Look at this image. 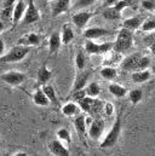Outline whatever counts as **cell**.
Wrapping results in <instances>:
<instances>
[{
	"label": "cell",
	"instance_id": "cell-1",
	"mask_svg": "<svg viewBox=\"0 0 155 156\" xmlns=\"http://www.w3.org/2000/svg\"><path fill=\"white\" fill-rule=\"evenodd\" d=\"M150 66V58L141 53H132L120 62V67L126 72H136L141 69H147Z\"/></svg>",
	"mask_w": 155,
	"mask_h": 156
},
{
	"label": "cell",
	"instance_id": "cell-2",
	"mask_svg": "<svg viewBox=\"0 0 155 156\" xmlns=\"http://www.w3.org/2000/svg\"><path fill=\"white\" fill-rule=\"evenodd\" d=\"M31 52V47L23 46V45H15L12 46L6 53H4L0 57V63H17L23 61L27 55Z\"/></svg>",
	"mask_w": 155,
	"mask_h": 156
},
{
	"label": "cell",
	"instance_id": "cell-3",
	"mask_svg": "<svg viewBox=\"0 0 155 156\" xmlns=\"http://www.w3.org/2000/svg\"><path fill=\"white\" fill-rule=\"evenodd\" d=\"M120 133H121V119H120V116H117L116 120L114 121V123H113V126H112V128L109 129V132L104 136L103 140L101 142L99 148L101 149L113 148L119 140Z\"/></svg>",
	"mask_w": 155,
	"mask_h": 156
},
{
	"label": "cell",
	"instance_id": "cell-4",
	"mask_svg": "<svg viewBox=\"0 0 155 156\" xmlns=\"http://www.w3.org/2000/svg\"><path fill=\"white\" fill-rule=\"evenodd\" d=\"M132 45H133V34H132V32L126 29V28H122L117 33V38H116V41L114 42L113 50L116 51V52L124 53L125 51L130 50L132 47Z\"/></svg>",
	"mask_w": 155,
	"mask_h": 156
},
{
	"label": "cell",
	"instance_id": "cell-5",
	"mask_svg": "<svg viewBox=\"0 0 155 156\" xmlns=\"http://www.w3.org/2000/svg\"><path fill=\"white\" fill-rule=\"evenodd\" d=\"M78 105L79 108L85 112V113H88L91 116L96 113H98L101 109H103V103L93 97H88V96H85L84 98H81L80 101H78Z\"/></svg>",
	"mask_w": 155,
	"mask_h": 156
},
{
	"label": "cell",
	"instance_id": "cell-6",
	"mask_svg": "<svg viewBox=\"0 0 155 156\" xmlns=\"http://www.w3.org/2000/svg\"><path fill=\"white\" fill-rule=\"evenodd\" d=\"M113 47H114V42L110 41L102 44H97L91 39H87L85 41V51L90 55H103L113 50Z\"/></svg>",
	"mask_w": 155,
	"mask_h": 156
},
{
	"label": "cell",
	"instance_id": "cell-7",
	"mask_svg": "<svg viewBox=\"0 0 155 156\" xmlns=\"http://www.w3.org/2000/svg\"><path fill=\"white\" fill-rule=\"evenodd\" d=\"M0 80L9 86H18L26 81V74L18 70H9L0 75Z\"/></svg>",
	"mask_w": 155,
	"mask_h": 156
},
{
	"label": "cell",
	"instance_id": "cell-8",
	"mask_svg": "<svg viewBox=\"0 0 155 156\" xmlns=\"http://www.w3.org/2000/svg\"><path fill=\"white\" fill-rule=\"evenodd\" d=\"M40 12H39L38 7L35 6V2L34 0H29L28 5H27V9L24 11V15L21 20V23L22 24H32V23H35L40 20Z\"/></svg>",
	"mask_w": 155,
	"mask_h": 156
},
{
	"label": "cell",
	"instance_id": "cell-9",
	"mask_svg": "<svg viewBox=\"0 0 155 156\" xmlns=\"http://www.w3.org/2000/svg\"><path fill=\"white\" fill-rule=\"evenodd\" d=\"M104 127L106 123L102 119H93L92 122L90 123V126L87 127V132H88V137L93 140L99 139L103 136L104 132Z\"/></svg>",
	"mask_w": 155,
	"mask_h": 156
},
{
	"label": "cell",
	"instance_id": "cell-10",
	"mask_svg": "<svg viewBox=\"0 0 155 156\" xmlns=\"http://www.w3.org/2000/svg\"><path fill=\"white\" fill-rule=\"evenodd\" d=\"M92 17H93V13L90 11H79L72 16V22L74 23V26L78 29H84Z\"/></svg>",
	"mask_w": 155,
	"mask_h": 156
},
{
	"label": "cell",
	"instance_id": "cell-11",
	"mask_svg": "<svg viewBox=\"0 0 155 156\" xmlns=\"http://www.w3.org/2000/svg\"><path fill=\"white\" fill-rule=\"evenodd\" d=\"M90 75H91V72L85 70V69L78 72L77 76H75V80H74V82H73V86H72V93L78 91V90L85 88V86L87 85V81H88V79H90Z\"/></svg>",
	"mask_w": 155,
	"mask_h": 156
},
{
	"label": "cell",
	"instance_id": "cell-12",
	"mask_svg": "<svg viewBox=\"0 0 155 156\" xmlns=\"http://www.w3.org/2000/svg\"><path fill=\"white\" fill-rule=\"evenodd\" d=\"M112 34V32L109 29H106V28H102V27H91V28H87L84 30V37L86 39H99V38H103V37H107Z\"/></svg>",
	"mask_w": 155,
	"mask_h": 156
},
{
	"label": "cell",
	"instance_id": "cell-13",
	"mask_svg": "<svg viewBox=\"0 0 155 156\" xmlns=\"http://www.w3.org/2000/svg\"><path fill=\"white\" fill-rule=\"evenodd\" d=\"M49 151L52 155H69V149L59 140V139H53L47 145Z\"/></svg>",
	"mask_w": 155,
	"mask_h": 156
},
{
	"label": "cell",
	"instance_id": "cell-14",
	"mask_svg": "<svg viewBox=\"0 0 155 156\" xmlns=\"http://www.w3.org/2000/svg\"><path fill=\"white\" fill-rule=\"evenodd\" d=\"M26 9H27V4L24 2V0H17V1H16V4L13 5L12 17H11V20H12V22H13L15 24H17V23L21 22L22 17H23V15H24Z\"/></svg>",
	"mask_w": 155,
	"mask_h": 156
},
{
	"label": "cell",
	"instance_id": "cell-15",
	"mask_svg": "<svg viewBox=\"0 0 155 156\" xmlns=\"http://www.w3.org/2000/svg\"><path fill=\"white\" fill-rule=\"evenodd\" d=\"M40 42H41V35H39L37 33H28V34L21 37L17 41V44L23 45V46H28V47L38 46Z\"/></svg>",
	"mask_w": 155,
	"mask_h": 156
},
{
	"label": "cell",
	"instance_id": "cell-16",
	"mask_svg": "<svg viewBox=\"0 0 155 156\" xmlns=\"http://www.w3.org/2000/svg\"><path fill=\"white\" fill-rule=\"evenodd\" d=\"M70 1L72 0H56L52 6V16L56 17L58 15L67 12L70 9Z\"/></svg>",
	"mask_w": 155,
	"mask_h": 156
},
{
	"label": "cell",
	"instance_id": "cell-17",
	"mask_svg": "<svg viewBox=\"0 0 155 156\" xmlns=\"http://www.w3.org/2000/svg\"><path fill=\"white\" fill-rule=\"evenodd\" d=\"M143 23V20L141 16H135V17H130V18H126L122 21V28H126L131 32L136 30V29H139L141 28V24Z\"/></svg>",
	"mask_w": 155,
	"mask_h": 156
},
{
	"label": "cell",
	"instance_id": "cell-18",
	"mask_svg": "<svg viewBox=\"0 0 155 156\" xmlns=\"http://www.w3.org/2000/svg\"><path fill=\"white\" fill-rule=\"evenodd\" d=\"M152 78V73L147 69H141V70H136V72H132L131 74V79L133 82L136 83H143L148 80H150Z\"/></svg>",
	"mask_w": 155,
	"mask_h": 156
},
{
	"label": "cell",
	"instance_id": "cell-19",
	"mask_svg": "<svg viewBox=\"0 0 155 156\" xmlns=\"http://www.w3.org/2000/svg\"><path fill=\"white\" fill-rule=\"evenodd\" d=\"M62 45V40H61V35L58 32H53L50 37V40H49V52L50 55H53L56 53L59 47Z\"/></svg>",
	"mask_w": 155,
	"mask_h": 156
},
{
	"label": "cell",
	"instance_id": "cell-20",
	"mask_svg": "<svg viewBox=\"0 0 155 156\" xmlns=\"http://www.w3.org/2000/svg\"><path fill=\"white\" fill-rule=\"evenodd\" d=\"M85 117L86 115L84 114H80V115H77V117L74 119L73 121V125L75 127V131L78 132V134L82 138L87 131V126H86V121H85Z\"/></svg>",
	"mask_w": 155,
	"mask_h": 156
},
{
	"label": "cell",
	"instance_id": "cell-21",
	"mask_svg": "<svg viewBox=\"0 0 155 156\" xmlns=\"http://www.w3.org/2000/svg\"><path fill=\"white\" fill-rule=\"evenodd\" d=\"M122 61L121 53L116 52L114 50H110L109 52H107V57L103 61L104 66H109V67H114L115 64H120V62Z\"/></svg>",
	"mask_w": 155,
	"mask_h": 156
},
{
	"label": "cell",
	"instance_id": "cell-22",
	"mask_svg": "<svg viewBox=\"0 0 155 156\" xmlns=\"http://www.w3.org/2000/svg\"><path fill=\"white\" fill-rule=\"evenodd\" d=\"M59 35H61V40H62V44H63V45L70 44V42L73 41V39H74V30L72 29L70 24H68V23L63 24Z\"/></svg>",
	"mask_w": 155,
	"mask_h": 156
},
{
	"label": "cell",
	"instance_id": "cell-23",
	"mask_svg": "<svg viewBox=\"0 0 155 156\" xmlns=\"http://www.w3.org/2000/svg\"><path fill=\"white\" fill-rule=\"evenodd\" d=\"M33 102H34V104L38 105V107H47V105L51 104L50 101H49V98L45 96L42 88H38V90L34 92V94H33Z\"/></svg>",
	"mask_w": 155,
	"mask_h": 156
},
{
	"label": "cell",
	"instance_id": "cell-24",
	"mask_svg": "<svg viewBox=\"0 0 155 156\" xmlns=\"http://www.w3.org/2000/svg\"><path fill=\"white\" fill-rule=\"evenodd\" d=\"M61 112H62V114L64 116H68V117L77 116L78 113H79V105H78L75 102H68V103H66L62 107Z\"/></svg>",
	"mask_w": 155,
	"mask_h": 156
},
{
	"label": "cell",
	"instance_id": "cell-25",
	"mask_svg": "<svg viewBox=\"0 0 155 156\" xmlns=\"http://www.w3.org/2000/svg\"><path fill=\"white\" fill-rule=\"evenodd\" d=\"M108 91H109V93H110V94H113V96L116 97V98H122V97H125V96H126V93H127L126 87H124L122 85L116 83V82H113V83H110V85H109Z\"/></svg>",
	"mask_w": 155,
	"mask_h": 156
},
{
	"label": "cell",
	"instance_id": "cell-26",
	"mask_svg": "<svg viewBox=\"0 0 155 156\" xmlns=\"http://www.w3.org/2000/svg\"><path fill=\"white\" fill-rule=\"evenodd\" d=\"M41 88H42V91H44L45 96L49 98L50 103H51V104L57 105V104H58V98H57V96H56V91H55V88H53L51 85H47V83L42 85V87H41Z\"/></svg>",
	"mask_w": 155,
	"mask_h": 156
},
{
	"label": "cell",
	"instance_id": "cell-27",
	"mask_svg": "<svg viewBox=\"0 0 155 156\" xmlns=\"http://www.w3.org/2000/svg\"><path fill=\"white\" fill-rule=\"evenodd\" d=\"M52 78V72L44 64L38 70V82L41 85H45L49 82V80Z\"/></svg>",
	"mask_w": 155,
	"mask_h": 156
},
{
	"label": "cell",
	"instance_id": "cell-28",
	"mask_svg": "<svg viewBox=\"0 0 155 156\" xmlns=\"http://www.w3.org/2000/svg\"><path fill=\"white\" fill-rule=\"evenodd\" d=\"M85 92H86V96L96 98L101 93V87L97 82H90L85 86Z\"/></svg>",
	"mask_w": 155,
	"mask_h": 156
},
{
	"label": "cell",
	"instance_id": "cell-29",
	"mask_svg": "<svg viewBox=\"0 0 155 156\" xmlns=\"http://www.w3.org/2000/svg\"><path fill=\"white\" fill-rule=\"evenodd\" d=\"M101 76L106 80H114L117 76V72L114 67H109V66H104L101 72H99Z\"/></svg>",
	"mask_w": 155,
	"mask_h": 156
},
{
	"label": "cell",
	"instance_id": "cell-30",
	"mask_svg": "<svg viewBox=\"0 0 155 156\" xmlns=\"http://www.w3.org/2000/svg\"><path fill=\"white\" fill-rule=\"evenodd\" d=\"M86 55L84 51H78L77 55H75V68H77V72L80 70H84L85 67H86Z\"/></svg>",
	"mask_w": 155,
	"mask_h": 156
},
{
	"label": "cell",
	"instance_id": "cell-31",
	"mask_svg": "<svg viewBox=\"0 0 155 156\" xmlns=\"http://www.w3.org/2000/svg\"><path fill=\"white\" fill-rule=\"evenodd\" d=\"M103 17L110 21H115V20H120L122 17V12H119L114 10L113 7H106L103 11Z\"/></svg>",
	"mask_w": 155,
	"mask_h": 156
},
{
	"label": "cell",
	"instance_id": "cell-32",
	"mask_svg": "<svg viewBox=\"0 0 155 156\" xmlns=\"http://www.w3.org/2000/svg\"><path fill=\"white\" fill-rule=\"evenodd\" d=\"M142 98H143V92L141 91V90H138V88H135V90H131L130 92H128V99H130V102L132 103V104H138L141 101H142Z\"/></svg>",
	"mask_w": 155,
	"mask_h": 156
},
{
	"label": "cell",
	"instance_id": "cell-33",
	"mask_svg": "<svg viewBox=\"0 0 155 156\" xmlns=\"http://www.w3.org/2000/svg\"><path fill=\"white\" fill-rule=\"evenodd\" d=\"M57 137L59 140H63V142H67V143H70L72 142V136H70V131L68 128H59L57 132H56Z\"/></svg>",
	"mask_w": 155,
	"mask_h": 156
},
{
	"label": "cell",
	"instance_id": "cell-34",
	"mask_svg": "<svg viewBox=\"0 0 155 156\" xmlns=\"http://www.w3.org/2000/svg\"><path fill=\"white\" fill-rule=\"evenodd\" d=\"M133 1L135 0H119L115 5L113 6V9L116 10V11H119V12H122V10L128 7V6H131L133 4Z\"/></svg>",
	"mask_w": 155,
	"mask_h": 156
},
{
	"label": "cell",
	"instance_id": "cell-35",
	"mask_svg": "<svg viewBox=\"0 0 155 156\" xmlns=\"http://www.w3.org/2000/svg\"><path fill=\"white\" fill-rule=\"evenodd\" d=\"M141 29L143 32H154L155 30V20H146L141 24Z\"/></svg>",
	"mask_w": 155,
	"mask_h": 156
},
{
	"label": "cell",
	"instance_id": "cell-36",
	"mask_svg": "<svg viewBox=\"0 0 155 156\" xmlns=\"http://www.w3.org/2000/svg\"><path fill=\"white\" fill-rule=\"evenodd\" d=\"M97 0H78L77 4L73 6L74 10H81V9H85V7H88L91 5H93Z\"/></svg>",
	"mask_w": 155,
	"mask_h": 156
},
{
	"label": "cell",
	"instance_id": "cell-37",
	"mask_svg": "<svg viewBox=\"0 0 155 156\" xmlns=\"http://www.w3.org/2000/svg\"><path fill=\"white\" fill-rule=\"evenodd\" d=\"M144 44H146L147 46H149V48L152 50V52L155 55V30L149 35V37H147V38L144 39Z\"/></svg>",
	"mask_w": 155,
	"mask_h": 156
},
{
	"label": "cell",
	"instance_id": "cell-38",
	"mask_svg": "<svg viewBox=\"0 0 155 156\" xmlns=\"http://www.w3.org/2000/svg\"><path fill=\"white\" fill-rule=\"evenodd\" d=\"M12 10H13V6H10V7H4L0 12V16L2 20H11L12 17Z\"/></svg>",
	"mask_w": 155,
	"mask_h": 156
},
{
	"label": "cell",
	"instance_id": "cell-39",
	"mask_svg": "<svg viewBox=\"0 0 155 156\" xmlns=\"http://www.w3.org/2000/svg\"><path fill=\"white\" fill-rule=\"evenodd\" d=\"M142 7L148 11L155 10V0H142Z\"/></svg>",
	"mask_w": 155,
	"mask_h": 156
},
{
	"label": "cell",
	"instance_id": "cell-40",
	"mask_svg": "<svg viewBox=\"0 0 155 156\" xmlns=\"http://www.w3.org/2000/svg\"><path fill=\"white\" fill-rule=\"evenodd\" d=\"M85 96H86L85 88H82V90H78V91H75V92H73V93H72V98H73L75 102L80 101V99H81V98H84Z\"/></svg>",
	"mask_w": 155,
	"mask_h": 156
},
{
	"label": "cell",
	"instance_id": "cell-41",
	"mask_svg": "<svg viewBox=\"0 0 155 156\" xmlns=\"http://www.w3.org/2000/svg\"><path fill=\"white\" fill-rule=\"evenodd\" d=\"M103 110H104V113H106L107 116H110L114 113V107H113L112 103H104L103 104Z\"/></svg>",
	"mask_w": 155,
	"mask_h": 156
},
{
	"label": "cell",
	"instance_id": "cell-42",
	"mask_svg": "<svg viewBox=\"0 0 155 156\" xmlns=\"http://www.w3.org/2000/svg\"><path fill=\"white\" fill-rule=\"evenodd\" d=\"M16 1H17V0H2L1 6H2V9H4V7H10V6H13V5L16 4Z\"/></svg>",
	"mask_w": 155,
	"mask_h": 156
},
{
	"label": "cell",
	"instance_id": "cell-43",
	"mask_svg": "<svg viewBox=\"0 0 155 156\" xmlns=\"http://www.w3.org/2000/svg\"><path fill=\"white\" fill-rule=\"evenodd\" d=\"M117 1H119V0H106L104 4H103V6H104V7H113Z\"/></svg>",
	"mask_w": 155,
	"mask_h": 156
},
{
	"label": "cell",
	"instance_id": "cell-44",
	"mask_svg": "<svg viewBox=\"0 0 155 156\" xmlns=\"http://www.w3.org/2000/svg\"><path fill=\"white\" fill-rule=\"evenodd\" d=\"M4 52H5V42L4 40L0 39V57L4 55Z\"/></svg>",
	"mask_w": 155,
	"mask_h": 156
},
{
	"label": "cell",
	"instance_id": "cell-45",
	"mask_svg": "<svg viewBox=\"0 0 155 156\" xmlns=\"http://www.w3.org/2000/svg\"><path fill=\"white\" fill-rule=\"evenodd\" d=\"M13 156H26V155H28L26 151H17V153H13L12 154Z\"/></svg>",
	"mask_w": 155,
	"mask_h": 156
},
{
	"label": "cell",
	"instance_id": "cell-46",
	"mask_svg": "<svg viewBox=\"0 0 155 156\" xmlns=\"http://www.w3.org/2000/svg\"><path fill=\"white\" fill-rule=\"evenodd\" d=\"M4 30H5V23H4V21L0 20V34H1Z\"/></svg>",
	"mask_w": 155,
	"mask_h": 156
},
{
	"label": "cell",
	"instance_id": "cell-47",
	"mask_svg": "<svg viewBox=\"0 0 155 156\" xmlns=\"http://www.w3.org/2000/svg\"><path fill=\"white\" fill-rule=\"evenodd\" d=\"M0 144H1V140H0Z\"/></svg>",
	"mask_w": 155,
	"mask_h": 156
}]
</instances>
